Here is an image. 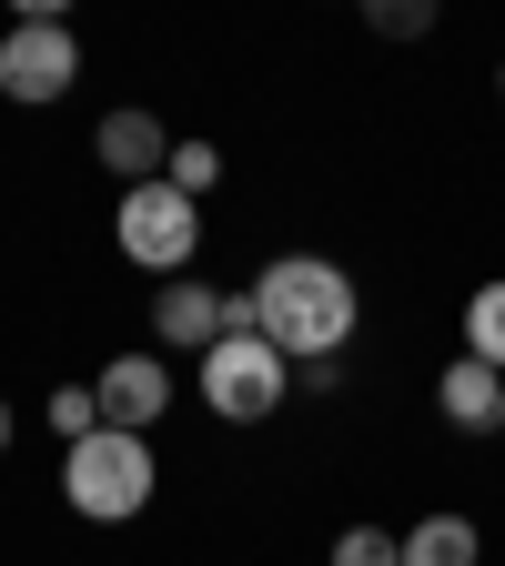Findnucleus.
I'll list each match as a JSON object with an SVG mask.
<instances>
[{
  "label": "nucleus",
  "instance_id": "1",
  "mask_svg": "<svg viewBox=\"0 0 505 566\" xmlns=\"http://www.w3.org/2000/svg\"><path fill=\"white\" fill-rule=\"evenodd\" d=\"M253 304H263V344L283 354V365H334V354L354 344V273L324 263V253H273L263 283H253Z\"/></svg>",
  "mask_w": 505,
  "mask_h": 566
},
{
  "label": "nucleus",
  "instance_id": "2",
  "mask_svg": "<svg viewBox=\"0 0 505 566\" xmlns=\"http://www.w3.org/2000/svg\"><path fill=\"white\" fill-rule=\"evenodd\" d=\"M152 436H82V446H61V495H71V516H92V526H131L141 506H152Z\"/></svg>",
  "mask_w": 505,
  "mask_h": 566
},
{
  "label": "nucleus",
  "instance_id": "3",
  "mask_svg": "<svg viewBox=\"0 0 505 566\" xmlns=\"http://www.w3.org/2000/svg\"><path fill=\"white\" fill-rule=\"evenodd\" d=\"M112 243H122L141 273L182 283V273H192V253H202V202H182L172 182H131V192H122V212H112Z\"/></svg>",
  "mask_w": 505,
  "mask_h": 566
},
{
  "label": "nucleus",
  "instance_id": "4",
  "mask_svg": "<svg viewBox=\"0 0 505 566\" xmlns=\"http://www.w3.org/2000/svg\"><path fill=\"white\" fill-rule=\"evenodd\" d=\"M71 82H82V41H71V21H61V11H21L11 31H0V92H11L21 112L61 102Z\"/></svg>",
  "mask_w": 505,
  "mask_h": 566
},
{
  "label": "nucleus",
  "instance_id": "5",
  "mask_svg": "<svg viewBox=\"0 0 505 566\" xmlns=\"http://www.w3.org/2000/svg\"><path fill=\"white\" fill-rule=\"evenodd\" d=\"M283 395H294V365L263 344V334H223L202 354V405L223 415V424H263Z\"/></svg>",
  "mask_w": 505,
  "mask_h": 566
},
{
  "label": "nucleus",
  "instance_id": "6",
  "mask_svg": "<svg viewBox=\"0 0 505 566\" xmlns=\"http://www.w3.org/2000/svg\"><path fill=\"white\" fill-rule=\"evenodd\" d=\"M92 395H102V424H112V436H152V424L172 415V365H162V354H112Z\"/></svg>",
  "mask_w": 505,
  "mask_h": 566
},
{
  "label": "nucleus",
  "instance_id": "7",
  "mask_svg": "<svg viewBox=\"0 0 505 566\" xmlns=\"http://www.w3.org/2000/svg\"><path fill=\"white\" fill-rule=\"evenodd\" d=\"M92 163L131 192V182H162V163H172V132L152 122V112H102L92 122Z\"/></svg>",
  "mask_w": 505,
  "mask_h": 566
},
{
  "label": "nucleus",
  "instance_id": "8",
  "mask_svg": "<svg viewBox=\"0 0 505 566\" xmlns=\"http://www.w3.org/2000/svg\"><path fill=\"white\" fill-rule=\"evenodd\" d=\"M152 334H162V354H192V365H202V354L223 344V294H212L202 273L162 283V294H152Z\"/></svg>",
  "mask_w": 505,
  "mask_h": 566
},
{
  "label": "nucleus",
  "instance_id": "9",
  "mask_svg": "<svg viewBox=\"0 0 505 566\" xmlns=\"http://www.w3.org/2000/svg\"><path fill=\"white\" fill-rule=\"evenodd\" d=\"M435 405L455 436H505V375H485L475 354H455V365L435 375Z\"/></svg>",
  "mask_w": 505,
  "mask_h": 566
},
{
  "label": "nucleus",
  "instance_id": "10",
  "mask_svg": "<svg viewBox=\"0 0 505 566\" xmlns=\"http://www.w3.org/2000/svg\"><path fill=\"white\" fill-rule=\"evenodd\" d=\"M475 556H485L475 516H424V526H404V566H475Z\"/></svg>",
  "mask_w": 505,
  "mask_h": 566
},
{
  "label": "nucleus",
  "instance_id": "11",
  "mask_svg": "<svg viewBox=\"0 0 505 566\" xmlns=\"http://www.w3.org/2000/svg\"><path fill=\"white\" fill-rule=\"evenodd\" d=\"M465 354L485 375H505V283H475L465 294Z\"/></svg>",
  "mask_w": 505,
  "mask_h": 566
},
{
  "label": "nucleus",
  "instance_id": "12",
  "mask_svg": "<svg viewBox=\"0 0 505 566\" xmlns=\"http://www.w3.org/2000/svg\"><path fill=\"white\" fill-rule=\"evenodd\" d=\"M162 182H172L182 202H202L212 182H223V153H212V142H172V163H162Z\"/></svg>",
  "mask_w": 505,
  "mask_h": 566
},
{
  "label": "nucleus",
  "instance_id": "13",
  "mask_svg": "<svg viewBox=\"0 0 505 566\" xmlns=\"http://www.w3.org/2000/svg\"><path fill=\"white\" fill-rule=\"evenodd\" d=\"M51 436H61V446L102 436V395H92V385H51Z\"/></svg>",
  "mask_w": 505,
  "mask_h": 566
},
{
  "label": "nucleus",
  "instance_id": "14",
  "mask_svg": "<svg viewBox=\"0 0 505 566\" xmlns=\"http://www.w3.org/2000/svg\"><path fill=\"white\" fill-rule=\"evenodd\" d=\"M334 566H404V536H385V526H344V536H334Z\"/></svg>",
  "mask_w": 505,
  "mask_h": 566
},
{
  "label": "nucleus",
  "instance_id": "15",
  "mask_svg": "<svg viewBox=\"0 0 505 566\" xmlns=\"http://www.w3.org/2000/svg\"><path fill=\"white\" fill-rule=\"evenodd\" d=\"M375 31L385 41H424L435 31V0H375Z\"/></svg>",
  "mask_w": 505,
  "mask_h": 566
},
{
  "label": "nucleus",
  "instance_id": "16",
  "mask_svg": "<svg viewBox=\"0 0 505 566\" xmlns=\"http://www.w3.org/2000/svg\"><path fill=\"white\" fill-rule=\"evenodd\" d=\"M11 424H21V415H11V395H0V455H11Z\"/></svg>",
  "mask_w": 505,
  "mask_h": 566
},
{
  "label": "nucleus",
  "instance_id": "17",
  "mask_svg": "<svg viewBox=\"0 0 505 566\" xmlns=\"http://www.w3.org/2000/svg\"><path fill=\"white\" fill-rule=\"evenodd\" d=\"M495 102H505V61H495Z\"/></svg>",
  "mask_w": 505,
  "mask_h": 566
}]
</instances>
